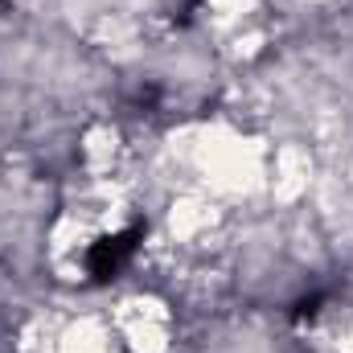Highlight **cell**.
I'll use <instances>...</instances> for the list:
<instances>
[{
    "label": "cell",
    "instance_id": "obj_4",
    "mask_svg": "<svg viewBox=\"0 0 353 353\" xmlns=\"http://www.w3.org/2000/svg\"><path fill=\"white\" fill-rule=\"evenodd\" d=\"M54 353H111V333L99 316H79L58 333Z\"/></svg>",
    "mask_w": 353,
    "mask_h": 353
},
{
    "label": "cell",
    "instance_id": "obj_3",
    "mask_svg": "<svg viewBox=\"0 0 353 353\" xmlns=\"http://www.w3.org/2000/svg\"><path fill=\"white\" fill-rule=\"evenodd\" d=\"M214 222H218V205L197 193H185L169 205V234L176 243H197Z\"/></svg>",
    "mask_w": 353,
    "mask_h": 353
},
{
    "label": "cell",
    "instance_id": "obj_5",
    "mask_svg": "<svg viewBox=\"0 0 353 353\" xmlns=\"http://www.w3.org/2000/svg\"><path fill=\"white\" fill-rule=\"evenodd\" d=\"M87 161L90 169H111V161H115V132L111 128H94L87 136Z\"/></svg>",
    "mask_w": 353,
    "mask_h": 353
},
{
    "label": "cell",
    "instance_id": "obj_1",
    "mask_svg": "<svg viewBox=\"0 0 353 353\" xmlns=\"http://www.w3.org/2000/svg\"><path fill=\"white\" fill-rule=\"evenodd\" d=\"M119 341L132 353H173V329L169 308L157 296H128L111 312Z\"/></svg>",
    "mask_w": 353,
    "mask_h": 353
},
{
    "label": "cell",
    "instance_id": "obj_2",
    "mask_svg": "<svg viewBox=\"0 0 353 353\" xmlns=\"http://www.w3.org/2000/svg\"><path fill=\"white\" fill-rule=\"evenodd\" d=\"M308 185H312V157H308V148H300V144H283V148L275 152V161L267 165V189H271V201L292 205V201H300V197L308 193Z\"/></svg>",
    "mask_w": 353,
    "mask_h": 353
}]
</instances>
